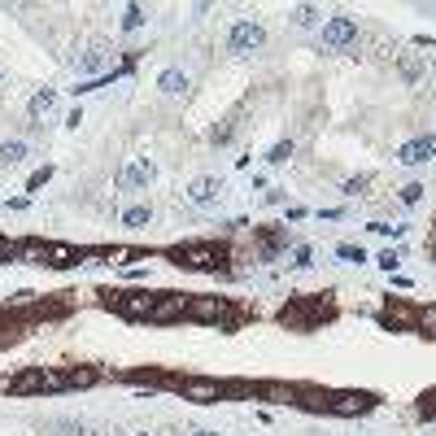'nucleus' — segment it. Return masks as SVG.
Instances as JSON below:
<instances>
[{
	"instance_id": "obj_5",
	"label": "nucleus",
	"mask_w": 436,
	"mask_h": 436,
	"mask_svg": "<svg viewBox=\"0 0 436 436\" xmlns=\"http://www.w3.org/2000/svg\"><path fill=\"white\" fill-rule=\"evenodd\" d=\"M397 157L406 162V166H419V162H432L436 157V136H415L410 144H402Z\"/></svg>"
},
{
	"instance_id": "obj_8",
	"label": "nucleus",
	"mask_w": 436,
	"mask_h": 436,
	"mask_svg": "<svg viewBox=\"0 0 436 436\" xmlns=\"http://www.w3.org/2000/svg\"><path fill=\"white\" fill-rule=\"evenodd\" d=\"M188 314H192V319H222V314H227V301H222V297L188 301Z\"/></svg>"
},
{
	"instance_id": "obj_12",
	"label": "nucleus",
	"mask_w": 436,
	"mask_h": 436,
	"mask_svg": "<svg viewBox=\"0 0 436 436\" xmlns=\"http://www.w3.org/2000/svg\"><path fill=\"white\" fill-rule=\"evenodd\" d=\"M57 110V92L53 88H44V92H35L31 97V118H49Z\"/></svg>"
},
{
	"instance_id": "obj_14",
	"label": "nucleus",
	"mask_w": 436,
	"mask_h": 436,
	"mask_svg": "<svg viewBox=\"0 0 436 436\" xmlns=\"http://www.w3.org/2000/svg\"><path fill=\"white\" fill-rule=\"evenodd\" d=\"M118 310H123V314H131V319H136V314H144V319H149L153 297H123V301H118Z\"/></svg>"
},
{
	"instance_id": "obj_10",
	"label": "nucleus",
	"mask_w": 436,
	"mask_h": 436,
	"mask_svg": "<svg viewBox=\"0 0 436 436\" xmlns=\"http://www.w3.org/2000/svg\"><path fill=\"white\" fill-rule=\"evenodd\" d=\"M157 88L166 92V97H183V92H188V75H179V70H162Z\"/></svg>"
},
{
	"instance_id": "obj_6",
	"label": "nucleus",
	"mask_w": 436,
	"mask_h": 436,
	"mask_svg": "<svg viewBox=\"0 0 436 436\" xmlns=\"http://www.w3.org/2000/svg\"><path fill=\"white\" fill-rule=\"evenodd\" d=\"M218 192H222V183H218V179H209V175H201V179L188 183V201H192V205H209Z\"/></svg>"
},
{
	"instance_id": "obj_7",
	"label": "nucleus",
	"mask_w": 436,
	"mask_h": 436,
	"mask_svg": "<svg viewBox=\"0 0 436 436\" xmlns=\"http://www.w3.org/2000/svg\"><path fill=\"white\" fill-rule=\"evenodd\" d=\"M153 162L144 157V162H136V166H127L123 175H118V188H144V183H153Z\"/></svg>"
},
{
	"instance_id": "obj_24",
	"label": "nucleus",
	"mask_w": 436,
	"mask_h": 436,
	"mask_svg": "<svg viewBox=\"0 0 436 436\" xmlns=\"http://www.w3.org/2000/svg\"><path fill=\"white\" fill-rule=\"evenodd\" d=\"M419 323L428 327V332H436V310H428V314H419Z\"/></svg>"
},
{
	"instance_id": "obj_25",
	"label": "nucleus",
	"mask_w": 436,
	"mask_h": 436,
	"mask_svg": "<svg viewBox=\"0 0 436 436\" xmlns=\"http://www.w3.org/2000/svg\"><path fill=\"white\" fill-rule=\"evenodd\" d=\"M196 436H214V432H196Z\"/></svg>"
},
{
	"instance_id": "obj_3",
	"label": "nucleus",
	"mask_w": 436,
	"mask_h": 436,
	"mask_svg": "<svg viewBox=\"0 0 436 436\" xmlns=\"http://www.w3.org/2000/svg\"><path fill=\"white\" fill-rule=\"evenodd\" d=\"M179 262L196 266V270H214V266L222 262V249H218V244H183V249H179Z\"/></svg>"
},
{
	"instance_id": "obj_11",
	"label": "nucleus",
	"mask_w": 436,
	"mask_h": 436,
	"mask_svg": "<svg viewBox=\"0 0 436 436\" xmlns=\"http://www.w3.org/2000/svg\"><path fill=\"white\" fill-rule=\"evenodd\" d=\"M22 157H27V140H5V144H0V170L18 166Z\"/></svg>"
},
{
	"instance_id": "obj_18",
	"label": "nucleus",
	"mask_w": 436,
	"mask_h": 436,
	"mask_svg": "<svg viewBox=\"0 0 436 436\" xmlns=\"http://www.w3.org/2000/svg\"><path fill=\"white\" fill-rule=\"evenodd\" d=\"M288 157H292V144H288V140H284V144H275V149L266 153V162H275V166H279V162H288Z\"/></svg>"
},
{
	"instance_id": "obj_1",
	"label": "nucleus",
	"mask_w": 436,
	"mask_h": 436,
	"mask_svg": "<svg viewBox=\"0 0 436 436\" xmlns=\"http://www.w3.org/2000/svg\"><path fill=\"white\" fill-rule=\"evenodd\" d=\"M262 40H266V31L244 18V22H235L231 35H227V53H253V49H262Z\"/></svg>"
},
{
	"instance_id": "obj_19",
	"label": "nucleus",
	"mask_w": 436,
	"mask_h": 436,
	"mask_svg": "<svg viewBox=\"0 0 436 436\" xmlns=\"http://www.w3.org/2000/svg\"><path fill=\"white\" fill-rule=\"evenodd\" d=\"M292 22H297V27H310V22H314V9H310V5L292 9Z\"/></svg>"
},
{
	"instance_id": "obj_21",
	"label": "nucleus",
	"mask_w": 436,
	"mask_h": 436,
	"mask_svg": "<svg viewBox=\"0 0 436 436\" xmlns=\"http://www.w3.org/2000/svg\"><path fill=\"white\" fill-rule=\"evenodd\" d=\"M419 196H423V188H419V183H406V188H402V201H406V205H415Z\"/></svg>"
},
{
	"instance_id": "obj_16",
	"label": "nucleus",
	"mask_w": 436,
	"mask_h": 436,
	"mask_svg": "<svg viewBox=\"0 0 436 436\" xmlns=\"http://www.w3.org/2000/svg\"><path fill=\"white\" fill-rule=\"evenodd\" d=\"M149 218H153V209H149V205H131V209H123V222H127V227H144Z\"/></svg>"
},
{
	"instance_id": "obj_17",
	"label": "nucleus",
	"mask_w": 436,
	"mask_h": 436,
	"mask_svg": "<svg viewBox=\"0 0 436 436\" xmlns=\"http://www.w3.org/2000/svg\"><path fill=\"white\" fill-rule=\"evenodd\" d=\"M123 27H127V31H140V27H144V9L131 5V9H127V18H123Z\"/></svg>"
},
{
	"instance_id": "obj_26",
	"label": "nucleus",
	"mask_w": 436,
	"mask_h": 436,
	"mask_svg": "<svg viewBox=\"0 0 436 436\" xmlns=\"http://www.w3.org/2000/svg\"><path fill=\"white\" fill-rule=\"evenodd\" d=\"M140 436H149V432H140Z\"/></svg>"
},
{
	"instance_id": "obj_23",
	"label": "nucleus",
	"mask_w": 436,
	"mask_h": 436,
	"mask_svg": "<svg viewBox=\"0 0 436 436\" xmlns=\"http://www.w3.org/2000/svg\"><path fill=\"white\" fill-rule=\"evenodd\" d=\"M397 262H402V253H393V249H384V253H380V266H384V270H393Z\"/></svg>"
},
{
	"instance_id": "obj_9",
	"label": "nucleus",
	"mask_w": 436,
	"mask_h": 436,
	"mask_svg": "<svg viewBox=\"0 0 436 436\" xmlns=\"http://www.w3.org/2000/svg\"><path fill=\"white\" fill-rule=\"evenodd\" d=\"M175 314H188V301H183V297H162V301H153L149 319H153V323H166V319H175Z\"/></svg>"
},
{
	"instance_id": "obj_27",
	"label": "nucleus",
	"mask_w": 436,
	"mask_h": 436,
	"mask_svg": "<svg viewBox=\"0 0 436 436\" xmlns=\"http://www.w3.org/2000/svg\"><path fill=\"white\" fill-rule=\"evenodd\" d=\"M0 84H5V79H0Z\"/></svg>"
},
{
	"instance_id": "obj_20",
	"label": "nucleus",
	"mask_w": 436,
	"mask_h": 436,
	"mask_svg": "<svg viewBox=\"0 0 436 436\" xmlns=\"http://www.w3.org/2000/svg\"><path fill=\"white\" fill-rule=\"evenodd\" d=\"M340 257H345V262H367V253L353 249V244H340Z\"/></svg>"
},
{
	"instance_id": "obj_22",
	"label": "nucleus",
	"mask_w": 436,
	"mask_h": 436,
	"mask_svg": "<svg viewBox=\"0 0 436 436\" xmlns=\"http://www.w3.org/2000/svg\"><path fill=\"white\" fill-rule=\"evenodd\" d=\"M292 266H310V249H305V244L292 249Z\"/></svg>"
},
{
	"instance_id": "obj_15",
	"label": "nucleus",
	"mask_w": 436,
	"mask_h": 436,
	"mask_svg": "<svg viewBox=\"0 0 436 436\" xmlns=\"http://www.w3.org/2000/svg\"><path fill=\"white\" fill-rule=\"evenodd\" d=\"M332 410H336V415H358V410H367V397L345 393V397H336V402H332Z\"/></svg>"
},
{
	"instance_id": "obj_4",
	"label": "nucleus",
	"mask_w": 436,
	"mask_h": 436,
	"mask_svg": "<svg viewBox=\"0 0 436 436\" xmlns=\"http://www.w3.org/2000/svg\"><path fill=\"white\" fill-rule=\"evenodd\" d=\"M358 40V27H353V18H332L323 27V44L327 49H349V44Z\"/></svg>"
},
{
	"instance_id": "obj_13",
	"label": "nucleus",
	"mask_w": 436,
	"mask_h": 436,
	"mask_svg": "<svg viewBox=\"0 0 436 436\" xmlns=\"http://www.w3.org/2000/svg\"><path fill=\"white\" fill-rule=\"evenodd\" d=\"M183 393L192 397V402H209V397H218V384L214 380H188Z\"/></svg>"
},
{
	"instance_id": "obj_2",
	"label": "nucleus",
	"mask_w": 436,
	"mask_h": 436,
	"mask_svg": "<svg viewBox=\"0 0 436 436\" xmlns=\"http://www.w3.org/2000/svg\"><path fill=\"white\" fill-rule=\"evenodd\" d=\"M105 66H110V44H105V40H88L84 57H75V70H79V75H84V79L101 75Z\"/></svg>"
}]
</instances>
